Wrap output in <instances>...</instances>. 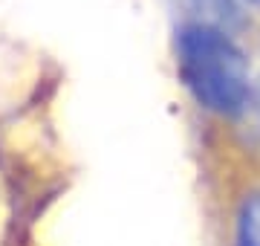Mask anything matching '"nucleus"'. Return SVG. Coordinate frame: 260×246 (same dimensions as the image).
<instances>
[{
    "label": "nucleus",
    "mask_w": 260,
    "mask_h": 246,
    "mask_svg": "<svg viewBox=\"0 0 260 246\" xmlns=\"http://www.w3.org/2000/svg\"><path fill=\"white\" fill-rule=\"evenodd\" d=\"M179 73L203 107L223 116L246 110L251 96L249 70L225 29L188 23L179 32Z\"/></svg>",
    "instance_id": "obj_1"
},
{
    "label": "nucleus",
    "mask_w": 260,
    "mask_h": 246,
    "mask_svg": "<svg viewBox=\"0 0 260 246\" xmlns=\"http://www.w3.org/2000/svg\"><path fill=\"white\" fill-rule=\"evenodd\" d=\"M251 3H254V6H260V0H251Z\"/></svg>",
    "instance_id": "obj_5"
},
{
    "label": "nucleus",
    "mask_w": 260,
    "mask_h": 246,
    "mask_svg": "<svg viewBox=\"0 0 260 246\" xmlns=\"http://www.w3.org/2000/svg\"><path fill=\"white\" fill-rule=\"evenodd\" d=\"M237 237H240V246H260V191L243 203Z\"/></svg>",
    "instance_id": "obj_3"
},
{
    "label": "nucleus",
    "mask_w": 260,
    "mask_h": 246,
    "mask_svg": "<svg viewBox=\"0 0 260 246\" xmlns=\"http://www.w3.org/2000/svg\"><path fill=\"white\" fill-rule=\"evenodd\" d=\"M246 107L251 110V128H254V133L260 136V78H257V84H254V90H251Z\"/></svg>",
    "instance_id": "obj_4"
},
{
    "label": "nucleus",
    "mask_w": 260,
    "mask_h": 246,
    "mask_svg": "<svg viewBox=\"0 0 260 246\" xmlns=\"http://www.w3.org/2000/svg\"><path fill=\"white\" fill-rule=\"evenodd\" d=\"M194 12H200V20L197 23H208V26H217V29H229L232 26H240V6L237 0H188Z\"/></svg>",
    "instance_id": "obj_2"
}]
</instances>
